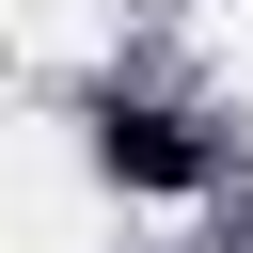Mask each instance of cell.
<instances>
[{"mask_svg":"<svg viewBox=\"0 0 253 253\" xmlns=\"http://www.w3.org/2000/svg\"><path fill=\"white\" fill-rule=\"evenodd\" d=\"M95 158H111L126 190H206V174H221V142H206L190 111H142V95H95Z\"/></svg>","mask_w":253,"mask_h":253,"instance_id":"obj_1","label":"cell"}]
</instances>
